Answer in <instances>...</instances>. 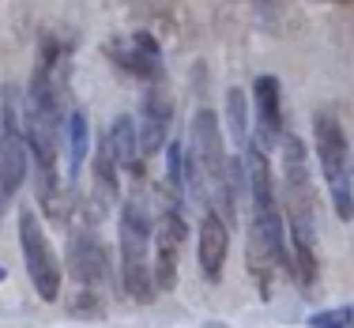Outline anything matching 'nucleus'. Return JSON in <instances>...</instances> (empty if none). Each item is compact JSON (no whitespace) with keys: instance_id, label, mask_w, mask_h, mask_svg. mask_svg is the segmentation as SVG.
I'll use <instances>...</instances> for the list:
<instances>
[{"instance_id":"f257e3e1","label":"nucleus","mask_w":354,"mask_h":328,"mask_svg":"<svg viewBox=\"0 0 354 328\" xmlns=\"http://www.w3.org/2000/svg\"><path fill=\"white\" fill-rule=\"evenodd\" d=\"M23 113H27V147L38 166V192L49 200L57 185V83L46 64L35 69Z\"/></svg>"},{"instance_id":"f03ea898","label":"nucleus","mask_w":354,"mask_h":328,"mask_svg":"<svg viewBox=\"0 0 354 328\" xmlns=\"http://www.w3.org/2000/svg\"><path fill=\"white\" fill-rule=\"evenodd\" d=\"M151 242H155V223L147 215V204L132 197L121 208V280L132 302L155 298V275H151Z\"/></svg>"},{"instance_id":"7ed1b4c3","label":"nucleus","mask_w":354,"mask_h":328,"mask_svg":"<svg viewBox=\"0 0 354 328\" xmlns=\"http://www.w3.org/2000/svg\"><path fill=\"white\" fill-rule=\"evenodd\" d=\"M283 204L290 215V238H301L306 246H317L313 238V212H317V192L309 178V158L301 140L283 136Z\"/></svg>"},{"instance_id":"20e7f679","label":"nucleus","mask_w":354,"mask_h":328,"mask_svg":"<svg viewBox=\"0 0 354 328\" xmlns=\"http://www.w3.org/2000/svg\"><path fill=\"white\" fill-rule=\"evenodd\" d=\"M313 132H317V155H320V170H324L328 192L339 219H354V192H351V163H347V136H343L339 121L328 109H320L313 117Z\"/></svg>"},{"instance_id":"39448f33","label":"nucleus","mask_w":354,"mask_h":328,"mask_svg":"<svg viewBox=\"0 0 354 328\" xmlns=\"http://www.w3.org/2000/svg\"><path fill=\"white\" fill-rule=\"evenodd\" d=\"M19 249H23L27 275H30V283H35L38 298L57 302V294H61V264H57L53 246H49L46 230H41L38 215L30 212V208L19 212Z\"/></svg>"},{"instance_id":"423d86ee","label":"nucleus","mask_w":354,"mask_h":328,"mask_svg":"<svg viewBox=\"0 0 354 328\" xmlns=\"http://www.w3.org/2000/svg\"><path fill=\"white\" fill-rule=\"evenodd\" d=\"M189 158H192V166L200 170L204 185H212V189H215V200H218V189H223V174H226V151H223L218 117L212 113V109H196V117H192Z\"/></svg>"},{"instance_id":"0eeeda50","label":"nucleus","mask_w":354,"mask_h":328,"mask_svg":"<svg viewBox=\"0 0 354 328\" xmlns=\"http://www.w3.org/2000/svg\"><path fill=\"white\" fill-rule=\"evenodd\" d=\"M185 246V219L177 212H162L155 223V260H151V275H155V291H170L177 283V257Z\"/></svg>"},{"instance_id":"6e6552de","label":"nucleus","mask_w":354,"mask_h":328,"mask_svg":"<svg viewBox=\"0 0 354 328\" xmlns=\"http://www.w3.org/2000/svg\"><path fill=\"white\" fill-rule=\"evenodd\" d=\"M27 136H23L19 129H15L12 113H8V125L4 132H0V208L8 204V200L19 192V185L27 181Z\"/></svg>"},{"instance_id":"1a4fd4ad","label":"nucleus","mask_w":354,"mask_h":328,"mask_svg":"<svg viewBox=\"0 0 354 328\" xmlns=\"http://www.w3.org/2000/svg\"><path fill=\"white\" fill-rule=\"evenodd\" d=\"M252 98H257V144L272 151L283 144V102H279V80L275 75H260L252 83Z\"/></svg>"},{"instance_id":"9d476101","label":"nucleus","mask_w":354,"mask_h":328,"mask_svg":"<svg viewBox=\"0 0 354 328\" xmlns=\"http://www.w3.org/2000/svg\"><path fill=\"white\" fill-rule=\"evenodd\" d=\"M140 113H143V121H140V155H155V151H162L166 132H170V117H174L170 95L155 83V87L143 95Z\"/></svg>"},{"instance_id":"9b49d317","label":"nucleus","mask_w":354,"mask_h":328,"mask_svg":"<svg viewBox=\"0 0 354 328\" xmlns=\"http://www.w3.org/2000/svg\"><path fill=\"white\" fill-rule=\"evenodd\" d=\"M226 249H230L226 219L207 208L204 219H200V272H204V280H218V275H223Z\"/></svg>"},{"instance_id":"f8f14e48","label":"nucleus","mask_w":354,"mask_h":328,"mask_svg":"<svg viewBox=\"0 0 354 328\" xmlns=\"http://www.w3.org/2000/svg\"><path fill=\"white\" fill-rule=\"evenodd\" d=\"M113 49V61L121 64L124 72L140 75V80H158V69H162V53H158V42L151 35H132L129 42H117Z\"/></svg>"},{"instance_id":"ddd939ff","label":"nucleus","mask_w":354,"mask_h":328,"mask_svg":"<svg viewBox=\"0 0 354 328\" xmlns=\"http://www.w3.org/2000/svg\"><path fill=\"white\" fill-rule=\"evenodd\" d=\"M68 268H72V275L83 283V287H95V283L106 275V249H102V242H98L95 234H80V238H72Z\"/></svg>"},{"instance_id":"4468645a","label":"nucleus","mask_w":354,"mask_h":328,"mask_svg":"<svg viewBox=\"0 0 354 328\" xmlns=\"http://www.w3.org/2000/svg\"><path fill=\"white\" fill-rule=\"evenodd\" d=\"M109 151H113L117 166L124 170H136V158H140V132L132 125V117H117L109 125Z\"/></svg>"},{"instance_id":"2eb2a0df","label":"nucleus","mask_w":354,"mask_h":328,"mask_svg":"<svg viewBox=\"0 0 354 328\" xmlns=\"http://www.w3.org/2000/svg\"><path fill=\"white\" fill-rule=\"evenodd\" d=\"M286 264H290V275H294L298 283H313V280H317V249L306 246L301 238H290Z\"/></svg>"},{"instance_id":"dca6fc26","label":"nucleus","mask_w":354,"mask_h":328,"mask_svg":"<svg viewBox=\"0 0 354 328\" xmlns=\"http://www.w3.org/2000/svg\"><path fill=\"white\" fill-rule=\"evenodd\" d=\"M226 113H230V132L241 147L249 144V113H245V95L241 91H230L226 95Z\"/></svg>"},{"instance_id":"f3484780","label":"nucleus","mask_w":354,"mask_h":328,"mask_svg":"<svg viewBox=\"0 0 354 328\" xmlns=\"http://www.w3.org/2000/svg\"><path fill=\"white\" fill-rule=\"evenodd\" d=\"M68 132H72V170H80V166H83V158H87V140H91L87 113H72Z\"/></svg>"},{"instance_id":"a211bd4d","label":"nucleus","mask_w":354,"mask_h":328,"mask_svg":"<svg viewBox=\"0 0 354 328\" xmlns=\"http://www.w3.org/2000/svg\"><path fill=\"white\" fill-rule=\"evenodd\" d=\"M313 328H354V306H339V309H320L309 317Z\"/></svg>"},{"instance_id":"6ab92c4d","label":"nucleus","mask_w":354,"mask_h":328,"mask_svg":"<svg viewBox=\"0 0 354 328\" xmlns=\"http://www.w3.org/2000/svg\"><path fill=\"white\" fill-rule=\"evenodd\" d=\"M170 189L177 192V197L185 192V147L181 144L170 147Z\"/></svg>"},{"instance_id":"aec40b11","label":"nucleus","mask_w":354,"mask_h":328,"mask_svg":"<svg viewBox=\"0 0 354 328\" xmlns=\"http://www.w3.org/2000/svg\"><path fill=\"white\" fill-rule=\"evenodd\" d=\"M72 309H75V313H98V302H95V294H91V291H80V298L72 302Z\"/></svg>"},{"instance_id":"412c9836","label":"nucleus","mask_w":354,"mask_h":328,"mask_svg":"<svg viewBox=\"0 0 354 328\" xmlns=\"http://www.w3.org/2000/svg\"><path fill=\"white\" fill-rule=\"evenodd\" d=\"M0 280H4V264H0Z\"/></svg>"}]
</instances>
